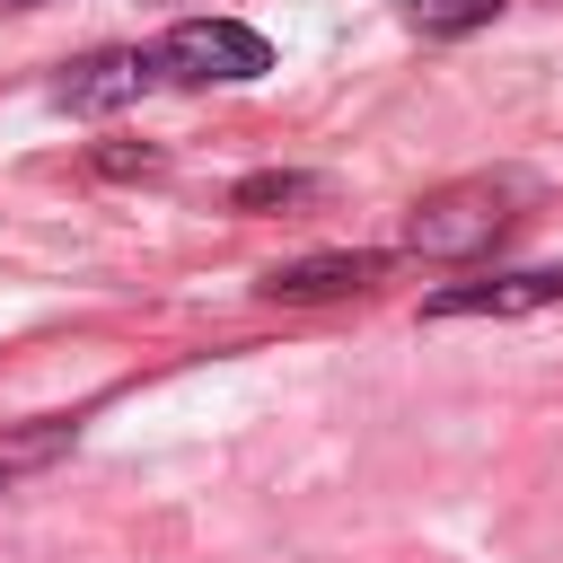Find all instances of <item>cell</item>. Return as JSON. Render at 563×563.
I'll use <instances>...</instances> for the list:
<instances>
[{"label":"cell","mask_w":563,"mask_h":563,"mask_svg":"<svg viewBox=\"0 0 563 563\" xmlns=\"http://www.w3.org/2000/svg\"><path fill=\"white\" fill-rule=\"evenodd\" d=\"M519 176H466V185H440V194H422L413 202V220H405V246L413 255H475V246H493L510 220H519Z\"/></svg>","instance_id":"1"},{"label":"cell","mask_w":563,"mask_h":563,"mask_svg":"<svg viewBox=\"0 0 563 563\" xmlns=\"http://www.w3.org/2000/svg\"><path fill=\"white\" fill-rule=\"evenodd\" d=\"M158 70L176 88H211V79L238 88V79H264L273 70V44L255 26H238V18H185V26L158 35Z\"/></svg>","instance_id":"2"},{"label":"cell","mask_w":563,"mask_h":563,"mask_svg":"<svg viewBox=\"0 0 563 563\" xmlns=\"http://www.w3.org/2000/svg\"><path fill=\"white\" fill-rule=\"evenodd\" d=\"M158 79H167L158 53H88V62L62 70V106H70V114H114V106L150 97Z\"/></svg>","instance_id":"3"},{"label":"cell","mask_w":563,"mask_h":563,"mask_svg":"<svg viewBox=\"0 0 563 563\" xmlns=\"http://www.w3.org/2000/svg\"><path fill=\"white\" fill-rule=\"evenodd\" d=\"M378 273H387V255H299V264H273V273H264V299H282V308H308V299L369 290Z\"/></svg>","instance_id":"4"},{"label":"cell","mask_w":563,"mask_h":563,"mask_svg":"<svg viewBox=\"0 0 563 563\" xmlns=\"http://www.w3.org/2000/svg\"><path fill=\"white\" fill-rule=\"evenodd\" d=\"M563 273H501V282H457L431 299V317H519V308H554Z\"/></svg>","instance_id":"5"},{"label":"cell","mask_w":563,"mask_h":563,"mask_svg":"<svg viewBox=\"0 0 563 563\" xmlns=\"http://www.w3.org/2000/svg\"><path fill=\"white\" fill-rule=\"evenodd\" d=\"M70 440H79V422H35V431H9V440H0V484H18V475H35V466H53Z\"/></svg>","instance_id":"6"},{"label":"cell","mask_w":563,"mask_h":563,"mask_svg":"<svg viewBox=\"0 0 563 563\" xmlns=\"http://www.w3.org/2000/svg\"><path fill=\"white\" fill-rule=\"evenodd\" d=\"M501 0H413V26L422 35H466V26H493Z\"/></svg>","instance_id":"7"},{"label":"cell","mask_w":563,"mask_h":563,"mask_svg":"<svg viewBox=\"0 0 563 563\" xmlns=\"http://www.w3.org/2000/svg\"><path fill=\"white\" fill-rule=\"evenodd\" d=\"M308 194H325V185H317V176H282V167H264V176H246L229 202H238V211H273V202H308Z\"/></svg>","instance_id":"8"},{"label":"cell","mask_w":563,"mask_h":563,"mask_svg":"<svg viewBox=\"0 0 563 563\" xmlns=\"http://www.w3.org/2000/svg\"><path fill=\"white\" fill-rule=\"evenodd\" d=\"M97 167H114V176H132V167H158V150H106Z\"/></svg>","instance_id":"9"},{"label":"cell","mask_w":563,"mask_h":563,"mask_svg":"<svg viewBox=\"0 0 563 563\" xmlns=\"http://www.w3.org/2000/svg\"><path fill=\"white\" fill-rule=\"evenodd\" d=\"M0 9H35V0H0Z\"/></svg>","instance_id":"10"}]
</instances>
